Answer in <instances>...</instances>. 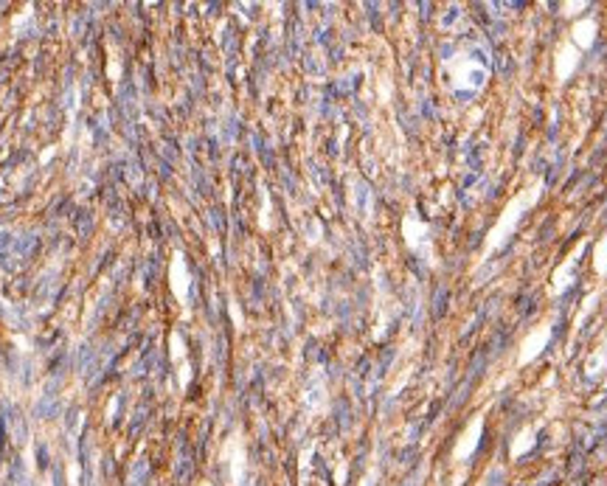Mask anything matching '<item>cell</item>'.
Returning <instances> with one entry per match:
<instances>
[{
	"mask_svg": "<svg viewBox=\"0 0 607 486\" xmlns=\"http://www.w3.org/2000/svg\"><path fill=\"white\" fill-rule=\"evenodd\" d=\"M540 192H543V180H534L532 189H526V192H520L517 197L509 200V206L498 214V223L489 228V234H486V239H484L481 258H489L495 250H501L503 244L509 242V237L517 231V225H520V220L526 217V211L534 208V203L540 200Z\"/></svg>",
	"mask_w": 607,
	"mask_h": 486,
	"instance_id": "6da1fadb",
	"label": "cell"
},
{
	"mask_svg": "<svg viewBox=\"0 0 607 486\" xmlns=\"http://www.w3.org/2000/svg\"><path fill=\"white\" fill-rule=\"evenodd\" d=\"M551 323H540V326H534L526 337H523V343H520V354H517V366H529L546 346H548V340H551Z\"/></svg>",
	"mask_w": 607,
	"mask_h": 486,
	"instance_id": "7a4b0ae2",
	"label": "cell"
},
{
	"mask_svg": "<svg viewBox=\"0 0 607 486\" xmlns=\"http://www.w3.org/2000/svg\"><path fill=\"white\" fill-rule=\"evenodd\" d=\"M169 278H172V292L178 298V304L186 309L189 306V289H192V275H189V267H186V258L183 253L178 250L172 256V267H169Z\"/></svg>",
	"mask_w": 607,
	"mask_h": 486,
	"instance_id": "3957f363",
	"label": "cell"
},
{
	"mask_svg": "<svg viewBox=\"0 0 607 486\" xmlns=\"http://www.w3.org/2000/svg\"><path fill=\"white\" fill-rule=\"evenodd\" d=\"M481 433H484V416H475V419L467 425V430L461 433V439L455 442L453 459H455V461H467V459L475 453V447H478V442H481Z\"/></svg>",
	"mask_w": 607,
	"mask_h": 486,
	"instance_id": "277c9868",
	"label": "cell"
},
{
	"mask_svg": "<svg viewBox=\"0 0 607 486\" xmlns=\"http://www.w3.org/2000/svg\"><path fill=\"white\" fill-rule=\"evenodd\" d=\"M580 48L568 39V42H563V48L557 51V62H554V70H557V79L560 82H565L574 70H577V65H580Z\"/></svg>",
	"mask_w": 607,
	"mask_h": 486,
	"instance_id": "5b68a950",
	"label": "cell"
},
{
	"mask_svg": "<svg viewBox=\"0 0 607 486\" xmlns=\"http://www.w3.org/2000/svg\"><path fill=\"white\" fill-rule=\"evenodd\" d=\"M225 456H228V467H231V484L242 486V478H245V447H242L239 436H233L225 444Z\"/></svg>",
	"mask_w": 607,
	"mask_h": 486,
	"instance_id": "8992f818",
	"label": "cell"
},
{
	"mask_svg": "<svg viewBox=\"0 0 607 486\" xmlns=\"http://www.w3.org/2000/svg\"><path fill=\"white\" fill-rule=\"evenodd\" d=\"M403 231H405V242H407V247L413 250V253H422V239H430L427 234H430V228L424 225V223H419L413 214L410 217H405V223H403Z\"/></svg>",
	"mask_w": 607,
	"mask_h": 486,
	"instance_id": "52a82bcc",
	"label": "cell"
},
{
	"mask_svg": "<svg viewBox=\"0 0 607 486\" xmlns=\"http://www.w3.org/2000/svg\"><path fill=\"white\" fill-rule=\"evenodd\" d=\"M594 37H596V23L594 20H580L577 25H574V31H571V42L580 48V51H588L591 45H594Z\"/></svg>",
	"mask_w": 607,
	"mask_h": 486,
	"instance_id": "ba28073f",
	"label": "cell"
},
{
	"mask_svg": "<svg viewBox=\"0 0 607 486\" xmlns=\"http://www.w3.org/2000/svg\"><path fill=\"white\" fill-rule=\"evenodd\" d=\"M169 346H172V360H175V363H180V388H186V385H189V380H192V374H189V363H186V346H183V337H180L178 332H172V335H169Z\"/></svg>",
	"mask_w": 607,
	"mask_h": 486,
	"instance_id": "9c48e42d",
	"label": "cell"
},
{
	"mask_svg": "<svg viewBox=\"0 0 607 486\" xmlns=\"http://www.w3.org/2000/svg\"><path fill=\"white\" fill-rule=\"evenodd\" d=\"M574 264H577V253L568 258V264H563L557 273H554V284H551V289H554V295H560L565 287H571V270H574Z\"/></svg>",
	"mask_w": 607,
	"mask_h": 486,
	"instance_id": "30bf717a",
	"label": "cell"
},
{
	"mask_svg": "<svg viewBox=\"0 0 607 486\" xmlns=\"http://www.w3.org/2000/svg\"><path fill=\"white\" fill-rule=\"evenodd\" d=\"M534 430H523V433H517V439L512 442V459H517V456H523L532 444H534Z\"/></svg>",
	"mask_w": 607,
	"mask_h": 486,
	"instance_id": "8fae6325",
	"label": "cell"
},
{
	"mask_svg": "<svg viewBox=\"0 0 607 486\" xmlns=\"http://www.w3.org/2000/svg\"><path fill=\"white\" fill-rule=\"evenodd\" d=\"M594 267H596V273H599V275H605L607 273V234L599 239L596 250H594Z\"/></svg>",
	"mask_w": 607,
	"mask_h": 486,
	"instance_id": "7c38bea8",
	"label": "cell"
},
{
	"mask_svg": "<svg viewBox=\"0 0 607 486\" xmlns=\"http://www.w3.org/2000/svg\"><path fill=\"white\" fill-rule=\"evenodd\" d=\"M202 486H211V484H202Z\"/></svg>",
	"mask_w": 607,
	"mask_h": 486,
	"instance_id": "4fadbf2b",
	"label": "cell"
}]
</instances>
